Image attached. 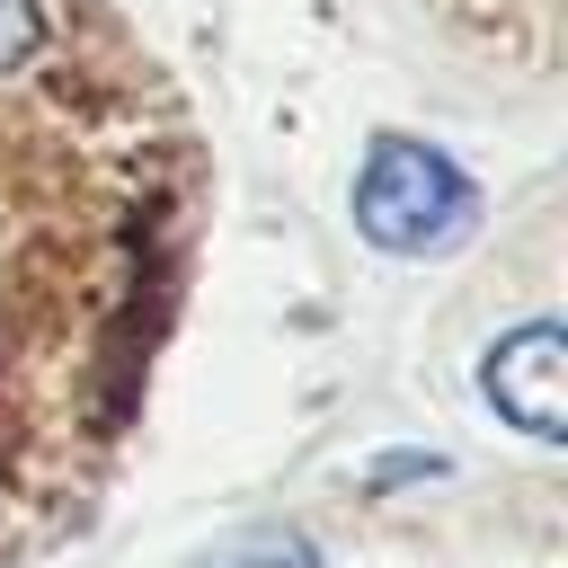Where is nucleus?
Listing matches in <instances>:
<instances>
[{
    "label": "nucleus",
    "instance_id": "obj_3",
    "mask_svg": "<svg viewBox=\"0 0 568 568\" xmlns=\"http://www.w3.org/2000/svg\"><path fill=\"white\" fill-rule=\"evenodd\" d=\"M479 382L497 417H515L532 444H559V320H524L515 337H497Z\"/></svg>",
    "mask_w": 568,
    "mask_h": 568
},
{
    "label": "nucleus",
    "instance_id": "obj_1",
    "mask_svg": "<svg viewBox=\"0 0 568 568\" xmlns=\"http://www.w3.org/2000/svg\"><path fill=\"white\" fill-rule=\"evenodd\" d=\"M178 222V133L133 71H71V36L0 71V559L80 515Z\"/></svg>",
    "mask_w": 568,
    "mask_h": 568
},
{
    "label": "nucleus",
    "instance_id": "obj_2",
    "mask_svg": "<svg viewBox=\"0 0 568 568\" xmlns=\"http://www.w3.org/2000/svg\"><path fill=\"white\" fill-rule=\"evenodd\" d=\"M462 222H470V178H462L444 151H426V142H408V133H382V142L364 151L355 231H364L382 257H426V248H444Z\"/></svg>",
    "mask_w": 568,
    "mask_h": 568
},
{
    "label": "nucleus",
    "instance_id": "obj_4",
    "mask_svg": "<svg viewBox=\"0 0 568 568\" xmlns=\"http://www.w3.org/2000/svg\"><path fill=\"white\" fill-rule=\"evenodd\" d=\"M222 568H320V550H311V541H293V532H275V541H248V550H231Z\"/></svg>",
    "mask_w": 568,
    "mask_h": 568
}]
</instances>
